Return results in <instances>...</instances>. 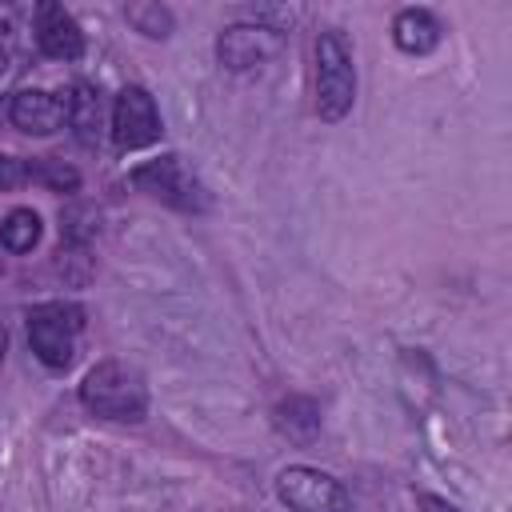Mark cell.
Returning a JSON list of instances; mask_svg holds the SVG:
<instances>
[{"label":"cell","instance_id":"cell-1","mask_svg":"<svg viewBox=\"0 0 512 512\" xmlns=\"http://www.w3.org/2000/svg\"><path fill=\"white\" fill-rule=\"evenodd\" d=\"M80 404L92 416L136 424L148 412V388H144V376L132 364H124V360H100L96 368H88V376L80 384Z\"/></svg>","mask_w":512,"mask_h":512},{"label":"cell","instance_id":"cell-2","mask_svg":"<svg viewBox=\"0 0 512 512\" xmlns=\"http://www.w3.org/2000/svg\"><path fill=\"white\" fill-rule=\"evenodd\" d=\"M356 100V68L340 32L316 36V112L320 120H344Z\"/></svg>","mask_w":512,"mask_h":512},{"label":"cell","instance_id":"cell-3","mask_svg":"<svg viewBox=\"0 0 512 512\" xmlns=\"http://www.w3.org/2000/svg\"><path fill=\"white\" fill-rule=\"evenodd\" d=\"M84 328V312L76 304L52 300V304H36L28 312V344L36 352V360L44 368H68L76 360V336Z\"/></svg>","mask_w":512,"mask_h":512},{"label":"cell","instance_id":"cell-4","mask_svg":"<svg viewBox=\"0 0 512 512\" xmlns=\"http://www.w3.org/2000/svg\"><path fill=\"white\" fill-rule=\"evenodd\" d=\"M132 184L176 212H204L208 208V192H204L200 176L180 156H160V160L140 164L132 172Z\"/></svg>","mask_w":512,"mask_h":512},{"label":"cell","instance_id":"cell-5","mask_svg":"<svg viewBox=\"0 0 512 512\" xmlns=\"http://www.w3.org/2000/svg\"><path fill=\"white\" fill-rule=\"evenodd\" d=\"M276 496L292 508V512H352V496L348 488L308 464H292L276 476Z\"/></svg>","mask_w":512,"mask_h":512},{"label":"cell","instance_id":"cell-6","mask_svg":"<svg viewBox=\"0 0 512 512\" xmlns=\"http://www.w3.org/2000/svg\"><path fill=\"white\" fill-rule=\"evenodd\" d=\"M156 136H160V112H156V100L148 96V88H140V84L120 88V96L112 104V140H116V148L136 152V148H148Z\"/></svg>","mask_w":512,"mask_h":512},{"label":"cell","instance_id":"cell-7","mask_svg":"<svg viewBox=\"0 0 512 512\" xmlns=\"http://www.w3.org/2000/svg\"><path fill=\"white\" fill-rule=\"evenodd\" d=\"M276 52H280V32H272L264 24H228L216 36V56L232 72H248L256 64L272 60Z\"/></svg>","mask_w":512,"mask_h":512},{"label":"cell","instance_id":"cell-8","mask_svg":"<svg viewBox=\"0 0 512 512\" xmlns=\"http://www.w3.org/2000/svg\"><path fill=\"white\" fill-rule=\"evenodd\" d=\"M32 36H36V48L52 60H76L84 52V32L76 16L56 0H44L32 8Z\"/></svg>","mask_w":512,"mask_h":512},{"label":"cell","instance_id":"cell-9","mask_svg":"<svg viewBox=\"0 0 512 512\" xmlns=\"http://www.w3.org/2000/svg\"><path fill=\"white\" fill-rule=\"evenodd\" d=\"M8 120L28 136H52L68 120V100L44 88H24L8 100Z\"/></svg>","mask_w":512,"mask_h":512},{"label":"cell","instance_id":"cell-10","mask_svg":"<svg viewBox=\"0 0 512 512\" xmlns=\"http://www.w3.org/2000/svg\"><path fill=\"white\" fill-rule=\"evenodd\" d=\"M440 20L428 12V8H404L396 12L392 20V44L408 56H428L436 44H440Z\"/></svg>","mask_w":512,"mask_h":512},{"label":"cell","instance_id":"cell-11","mask_svg":"<svg viewBox=\"0 0 512 512\" xmlns=\"http://www.w3.org/2000/svg\"><path fill=\"white\" fill-rule=\"evenodd\" d=\"M68 124L76 128L80 144H96L100 140V128H104V100H100V88L80 80L72 84L68 92Z\"/></svg>","mask_w":512,"mask_h":512},{"label":"cell","instance_id":"cell-12","mask_svg":"<svg viewBox=\"0 0 512 512\" xmlns=\"http://www.w3.org/2000/svg\"><path fill=\"white\" fill-rule=\"evenodd\" d=\"M276 428L296 440V444H308L316 432H320V408L304 396H288L280 408H276Z\"/></svg>","mask_w":512,"mask_h":512},{"label":"cell","instance_id":"cell-13","mask_svg":"<svg viewBox=\"0 0 512 512\" xmlns=\"http://www.w3.org/2000/svg\"><path fill=\"white\" fill-rule=\"evenodd\" d=\"M0 244L8 252H16V256L20 252H32L40 244V216L32 208H12L4 216V224H0Z\"/></svg>","mask_w":512,"mask_h":512},{"label":"cell","instance_id":"cell-14","mask_svg":"<svg viewBox=\"0 0 512 512\" xmlns=\"http://www.w3.org/2000/svg\"><path fill=\"white\" fill-rule=\"evenodd\" d=\"M124 16H128V24H132L136 32H144L148 40H164V36L172 32V12H168L164 4H156V0L128 4V8H124Z\"/></svg>","mask_w":512,"mask_h":512},{"label":"cell","instance_id":"cell-15","mask_svg":"<svg viewBox=\"0 0 512 512\" xmlns=\"http://www.w3.org/2000/svg\"><path fill=\"white\" fill-rule=\"evenodd\" d=\"M28 180H36L52 192H76L80 188V172L68 168L64 160H28Z\"/></svg>","mask_w":512,"mask_h":512},{"label":"cell","instance_id":"cell-16","mask_svg":"<svg viewBox=\"0 0 512 512\" xmlns=\"http://www.w3.org/2000/svg\"><path fill=\"white\" fill-rule=\"evenodd\" d=\"M16 32H20V8L16 4H0V60L12 56Z\"/></svg>","mask_w":512,"mask_h":512},{"label":"cell","instance_id":"cell-17","mask_svg":"<svg viewBox=\"0 0 512 512\" xmlns=\"http://www.w3.org/2000/svg\"><path fill=\"white\" fill-rule=\"evenodd\" d=\"M24 180H28V160H16V156L0 152V192L20 188Z\"/></svg>","mask_w":512,"mask_h":512},{"label":"cell","instance_id":"cell-18","mask_svg":"<svg viewBox=\"0 0 512 512\" xmlns=\"http://www.w3.org/2000/svg\"><path fill=\"white\" fill-rule=\"evenodd\" d=\"M416 504H420V512H460L456 504H448L444 496H432V492H416Z\"/></svg>","mask_w":512,"mask_h":512},{"label":"cell","instance_id":"cell-19","mask_svg":"<svg viewBox=\"0 0 512 512\" xmlns=\"http://www.w3.org/2000/svg\"><path fill=\"white\" fill-rule=\"evenodd\" d=\"M4 348H8V332L0 328V364H4Z\"/></svg>","mask_w":512,"mask_h":512}]
</instances>
